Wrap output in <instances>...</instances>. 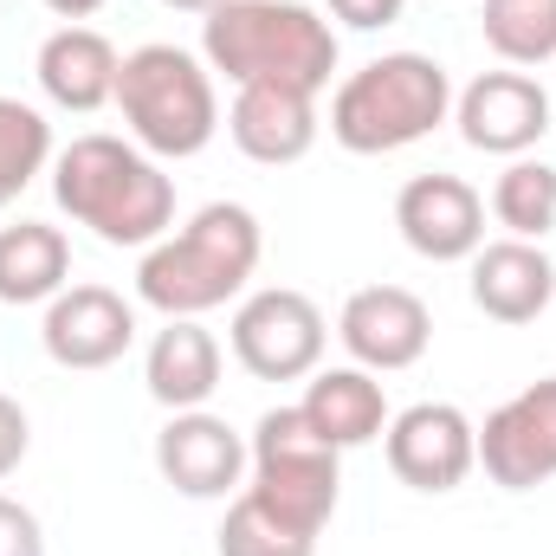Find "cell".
<instances>
[{"mask_svg":"<svg viewBox=\"0 0 556 556\" xmlns=\"http://www.w3.org/2000/svg\"><path fill=\"white\" fill-rule=\"evenodd\" d=\"M247 498L298 538H324L343 492V453L304 420V408H266L247 440Z\"/></svg>","mask_w":556,"mask_h":556,"instance_id":"cell-6","label":"cell"},{"mask_svg":"<svg viewBox=\"0 0 556 556\" xmlns=\"http://www.w3.org/2000/svg\"><path fill=\"white\" fill-rule=\"evenodd\" d=\"M72 285V240L46 220L0 227V304H52Z\"/></svg>","mask_w":556,"mask_h":556,"instance_id":"cell-20","label":"cell"},{"mask_svg":"<svg viewBox=\"0 0 556 556\" xmlns=\"http://www.w3.org/2000/svg\"><path fill=\"white\" fill-rule=\"evenodd\" d=\"M117 72H124V59H117V46L98 26H59V33H46L39 59H33L39 91L59 111H78V117L117 104Z\"/></svg>","mask_w":556,"mask_h":556,"instance_id":"cell-17","label":"cell"},{"mask_svg":"<svg viewBox=\"0 0 556 556\" xmlns=\"http://www.w3.org/2000/svg\"><path fill=\"white\" fill-rule=\"evenodd\" d=\"M26 446H33V420H26V408H20L13 395H0V479L20 472Z\"/></svg>","mask_w":556,"mask_h":556,"instance_id":"cell-26","label":"cell"},{"mask_svg":"<svg viewBox=\"0 0 556 556\" xmlns=\"http://www.w3.org/2000/svg\"><path fill=\"white\" fill-rule=\"evenodd\" d=\"M52 20H65V26H85L91 13H104V0H39Z\"/></svg>","mask_w":556,"mask_h":556,"instance_id":"cell-28","label":"cell"},{"mask_svg":"<svg viewBox=\"0 0 556 556\" xmlns=\"http://www.w3.org/2000/svg\"><path fill=\"white\" fill-rule=\"evenodd\" d=\"M479 26H485V46L511 72H531V65L556 59V0H485Z\"/></svg>","mask_w":556,"mask_h":556,"instance_id":"cell-22","label":"cell"},{"mask_svg":"<svg viewBox=\"0 0 556 556\" xmlns=\"http://www.w3.org/2000/svg\"><path fill=\"white\" fill-rule=\"evenodd\" d=\"M266 233L247 201H207L188 227L162 233L137 266V298L162 317H207L260 273Z\"/></svg>","mask_w":556,"mask_h":556,"instance_id":"cell-2","label":"cell"},{"mask_svg":"<svg viewBox=\"0 0 556 556\" xmlns=\"http://www.w3.org/2000/svg\"><path fill=\"white\" fill-rule=\"evenodd\" d=\"M453 117V78L427 52H382L330 98V137L350 155H395Z\"/></svg>","mask_w":556,"mask_h":556,"instance_id":"cell-4","label":"cell"},{"mask_svg":"<svg viewBox=\"0 0 556 556\" xmlns=\"http://www.w3.org/2000/svg\"><path fill=\"white\" fill-rule=\"evenodd\" d=\"M220 556H317V538H298V531H285L278 518H266L247 492L227 505V525H220Z\"/></svg>","mask_w":556,"mask_h":556,"instance_id":"cell-24","label":"cell"},{"mask_svg":"<svg viewBox=\"0 0 556 556\" xmlns=\"http://www.w3.org/2000/svg\"><path fill=\"white\" fill-rule=\"evenodd\" d=\"M395 227L408 240V253L433 266H459L485 247V194L459 175H415L395 194Z\"/></svg>","mask_w":556,"mask_h":556,"instance_id":"cell-13","label":"cell"},{"mask_svg":"<svg viewBox=\"0 0 556 556\" xmlns=\"http://www.w3.org/2000/svg\"><path fill=\"white\" fill-rule=\"evenodd\" d=\"M39 343L59 369H111L124 363V350L137 343V304L111 285H65L52 304H46V324H39Z\"/></svg>","mask_w":556,"mask_h":556,"instance_id":"cell-12","label":"cell"},{"mask_svg":"<svg viewBox=\"0 0 556 556\" xmlns=\"http://www.w3.org/2000/svg\"><path fill=\"white\" fill-rule=\"evenodd\" d=\"M220 337L201 330V317H168V330H155L149 356H142V382L149 395L168 408V415H188V408H207L214 389H220Z\"/></svg>","mask_w":556,"mask_h":556,"instance_id":"cell-18","label":"cell"},{"mask_svg":"<svg viewBox=\"0 0 556 556\" xmlns=\"http://www.w3.org/2000/svg\"><path fill=\"white\" fill-rule=\"evenodd\" d=\"M162 7H175V13H201V20H207V13L227 7V0H162Z\"/></svg>","mask_w":556,"mask_h":556,"instance_id":"cell-29","label":"cell"},{"mask_svg":"<svg viewBox=\"0 0 556 556\" xmlns=\"http://www.w3.org/2000/svg\"><path fill=\"white\" fill-rule=\"evenodd\" d=\"M317 98L311 91H291V85H240L233 111H227V137L247 162L260 168H285V162H304L311 142H317Z\"/></svg>","mask_w":556,"mask_h":556,"instance_id":"cell-15","label":"cell"},{"mask_svg":"<svg viewBox=\"0 0 556 556\" xmlns=\"http://www.w3.org/2000/svg\"><path fill=\"white\" fill-rule=\"evenodd\" d=\"M382 453H389V472L408 492L440 498V492L466 485V472L479 466V427L466 420V408H453V402H415V408L389 415Z\"/></svg>","mask_w":556,"mask_h":556,"instance_id":"cell-8","label":"cell"},{"mask_svg":"<svg viewBox=\"0 0 556 556\" xmlns=\"http://www.w3.org/2000/svg\"><path fill=\"white\" fill-rule=\"evenodd\" d=\"M472 304L492 324H538L556 304V260L538 240H492L472 253Z\"/></svg>","mask_w":556,"mask_h":556,"instance_id":"cell-16","label":"cell"},{"mask_svg":"<svg viewBox=\"0 0 556 556\" xmlns=\"http://www.w3.org/2000/svg\"><path fill=\"white\" fill-rule=\"evenodd\" d=\"M247 459H253L247 453V433L233 420L207 415V408L168 415V427L155 433V472L181 498H227V492H240Z\"/></svg>","mask_w":556,"mask_h":556,"instance_id":"cell-14","label":"cell"},{"mask_svg":"<svg viewBox=\"0 0 556 556\" xmlns=\"http://www.w3.org/2000/svg\"><path fill=\"white\" fill-rule=\"evenodd\" d=\"M453 124L466 149L479 155H531L538 142L551 137V91L531 72H479L459 98H453Z\"/></svg>","mask_w":556,"mask_h":556,"instance_id":"cell-11","label":"cell"},{"mask_svg":"<svg viewBox=\"0 0 556 556\" xmlns=\"http://www.w3.org/2000/svg\"><path fill=\"white\" fill-rule=\"evenodd\" d=\"M227 343H233V363L247 376H260V382H304L324 363L330 324H324L317 298H304L291 285H266V291L240 298Z\"/></svg>","mask_w":556,"mask_h":556,"instance_id":"cell-7","label":"cell"},{"mask_svg":"<svg viewBox=\"0 0 556 556\" xmlns=\"http://www.w3.org/2000/svg\"><path fill=\"white\" fill-rule=\"evenodd\" d=\"M304 420L337 446V453H350V446H369V440H382V427H389V395H382V382L369 376V369H317L311 376V389H304Z\"/></svg>","mask_w":556,"mask_h":556,"instance_id":"cell-19","label":"cell"},{"mask_svg":"<svg viewBox=\"0 0 556 556\" xmlns=\"http://www.w3.org/2000/svg\"><path fill=\"white\" fill-rule=\"evenodd\" d=\"M201 59L227 85L324 91L337 72V26L304 0H227L201 20Z\"/></svg>","mask_w":556,"mask_h":556,"instance_id":"cell-3","label":"cell"},{"mask_svg":"<svg viewBox=\"0 0 556 556\" xmlns=\"http://www.w3.org/2000/svg\"><path fill=\"white\" fill-rule=\"evenodd\" d=\"M337 343L369 376L415 369L420 356H427V343H433V311H427V298L408 291V285H363L337 311Z\"/></svg>","mask_w":556,"mask_h":556,"instance_id":"cell-9","label":"cell"},{"mask_svg":"<svg viewBox=\"0 0 556 556\" xmlns=\"http://www.w3.org/2000/svg\"><path fill=\"white\" fill-rule=\"evenodd\" d=\"M117 111L130 124V142L149 149L155 162H188L201 155L220 130V98H214V72L207 59L155 39L137 46L117 72Z\"/></svg>","mask_w":556,"mask_h":556,"instance_id":"cell-5","label":"cell"},{"mask_svg":"<svg viewBox=\"0 0 556 556\" xmlns=\"http://www.w3.org/2000/svg\"><path fill=\"white\" fill-rule=\"evenodd\" d=\"M52 201L104 247L149 253L175 227V181L162 175V162L130 137H104V130L72 137V149L52 155Z\"/></svg>","mask_w":556,"mask_h":556,"instance_id":"cell-1","label":"cell"},{"mask_svg":"<svg viewBox=\"0 0 556 556\" xmlns=\"http://www.w3.org/2000/svg\"><path fill=\"white\" fill-rule=\"evenodd\" d=\"M0 556H46V525L33 505L0 492Z\"/></svg>","mask_w":556,"mask_h":556,"instance_id":"cell-25","label":"cell"},{"mask_svg":"<svg viewBox=\"0 0 556 556\" xmlns=\"http://www.w3.org/2000/svg\"><path fill=\"white\" fill-rule=\"evenodd\" d=\"M52 162V124L26 98L0 91V207H13Z\"/></svg>","mask_w":556,"mask_h":556,"instance_id":"cell-23","label":"cell"},{"mask_svg":"<svg viewBox=\"0 0 556 556\" xmlns=\"http://www.w3.org/2000/svg\"><path fill=\"white\" fill-rule=\"evenodd\" d=\"M324 7H330V20H343L356 33H376V26H395L408 0H324Z\"/></svg>","mask_w":556,"mask_h":556,"instance_id":"cell-27","label":"cell"},{"mask_svg":"<svg viewBox=\"0 0 556 556\" xmlns=\"http://www.w3.org/2000/svg\"><path fill=\"white\" fill-rule=\"evenodd\" d=\"M492 220L505 227V240H538L556 227V168L551 162H531V155H511L505 175L492 181Z\"/></svg>","mask_w":556,"mask_h":556,"instance_id":"cell-21","label":"cell"},{"mask_svg":"<svg viewBox=\"0 0 556 556\" xmlns=\"http://www.w3.org/2000/svg\"><path fill=\"white\" fill-rule=\"evenodd\" d=\"M479 466L498 492H538L556 479V376L518 389L479 427Z\"/></svg>","mask_w":556,"mask_h":556,"instance_id":"cell-10","label":"cell"}]
</instances>
